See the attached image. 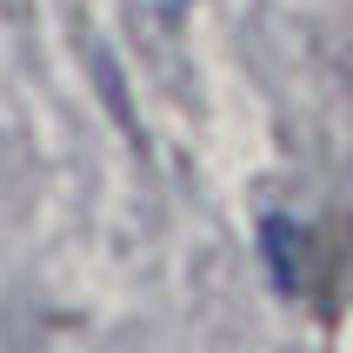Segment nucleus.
<instances>
[{"instance_id":"f257e3e1","label":"nucleus","mask_w":353,"mask_h":353,"mask_svg":"<svg viewBox=\"0 0 353 353\" xmlns=\"http://www.w3.org/2000/svg\"><path fill=\"white\" fill-rule=\"evenodd\" d=\"M260 260H267V274H274V287H280L287 300L307 294V260H314V240L300 234L287 214L260 220Z\"/></svg>"}]
</instances>
